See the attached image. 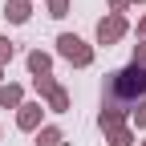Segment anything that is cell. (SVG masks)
Returning a JSON list of instances; mask_svg holds the SVG:
<instances>
[{"mask_svg":"<svg viewBox=\"0 0 146 146\" xmlns=\"http://www.w3.org/2000/svg\"><path fill=\"white\" fill-rule=\"evenodd\" d=\"M12 57H16V45L8 41V36H4V33H0V65H8Z\"/></svg>","mask_w":146,"mask_h":146,"instance_id":"15","label":"cell"},{"mask_svg":"<svg viewBox=\"0 0 146 146\" xmlns=\"http://www.w3.org/2000/svg\"><path fill=\"white\" fill-rule=\"evenodd\" d=\"M130 122V106H118V102H102V114H98V130H110V126H126Z\"/></svg>","mask_w":146,"mask_h":146,"instance_id":"5","label":"cell"},{"mask_svg":"<svg viewBox=\"0 0 146 146\" xmlns=\"http://www.w3.org/2000/svg\"><path fill=\"white\" fill-rule=\"evenodd\" d=\"M138 41H146V12L138 16Z\"/></svg>","mask_w":146,"mask_h":146,"instance_id":"18","label":"cell"},{"mask_svg":"<svg viewBox=\"0 0 146 146\" xmlns=\"http://www.w3.org/2000/svg\"><path fill=\"white\" fill-rule=\"evenodd\" d=\"M45 110H53V114H69V89H65V85H57V89L45 98Z\"/></svg>","mask_w":146,"mask_h":146,"instance_id":"11","label":"cell"},{"mask_svg":"<svg viewBox=\"0 0 146 146\" xmlns=\"http://www.w3.org/2000/svg\"><path fill=\"white\" fill-rule=\"evenodd\" d=\"M130 65H146V41H138V45H134V57H130Z\"/></svg>","mask_w":146,"mask_h":146,"instance_id":"17","label":"cell"},{"mask_svg":"<svg viewBox=\"0 0 146 146\" xmlns=\"http://www.w3.org/2000/svg\"><path fill=\"white\" fill-rule=\"evenodd\" d=\"M138 146H146V138H142V142H138Z\"/></svg>","mask_w":146,"mask_h":146,"instance_id":"21","label":"cell"},{"mask_svg":"<svg viewBox=\"0 0 146 146\" xmlns=\"http://www.w3.org/2000/svg\"><path fill=\"white\" fill-rule=\"evenodd\" d=\"M0 85H4V65H0Z\"/></svg>","mask_w":146,"mask_h":146,"instance_id":"19","label":"cell"},{"mask_svg":"<svg viewBox=\"0 0 146 146\" xmlns=\"http://www.w3.org/2000/svg\"><path fill=\"white\" fill-rule=\"evenodd\" d=\"M130 130H146V98L130 106Z\"/></svg>","mask_w":146,"mask_h":146,"instance_id":"14","label":"cell"},{"mask_svg":"<svg viewBox=\"0 0 146 146\" xmlns=\"http://www.w3.org/2000/svg\"><path fill=\"white\" fill-rule=\"evenodd\" d=\"M130 4H146V0H130Z\"/></svg>","mask_w":146,"mask_h":146,"instance_id":"20","label":"cell"},{"mask_svg":"<svg viewBox=\"0 0 146 146\" xmlns=\"http://www.w3.org/2000/svg\"><path fill=\"white\" fill-rule=\"evenodd\" d=\"M106 4H110L114 16H126V12H130V0H106Z\"/></svg>","mask_w":146,"mask_h":146,"instance_id":"16","label":"cell"},{"mask_svg":"<svg viewBox=\"0 0 146 146\" xmlns=\"http://www.w3.org/2000/svg\"><path fill=\"white\" fill-rule=\"evenodd\" d=\"M4 16H8V25H29L33 21V0H4Z\"/></svg>","mask_w":146,"mask_h":146,"instance_id":"6","label":"cell"},{"mask_svg":"<svg viewBox=\"0 0 146 146\" xmlns=\"http://www.w3.org/2000/svg\"><path fill=\"white\" fill-rule=\"evenodd\" d=\"M57 57L69 61L73 69H89L98 53H94V45H85L77 33H61V36H57Z\"/></svg>","mask_w":146,"mask_h":146,"instance_id":"2","label":"cell"},{"mask_svg":"<svg viewBox=\"0 0 146 146\" xmlns=\"http://www.w3.org/2000/svg\"><path fill=\"white\" fill-rule=\"evenodd\" d=\"M41 126H45V102H25L21 110H16V130L36 134Z\"/></svg>","mask_w":146,"mask_h":146,"instance_id":"4","label":"cell"},{"mask_svg":"<svg viewBox=\"0 0 146 146\" xmlns=\"http://www.w3.org/2000/svg\"><path fill=\"white\" fill-rule=\"evenodd\" d=\"M25 65H29L33 77H45V73H53V53H45V49H29Z\"/></svg>","mask_w":146,"mask_h":146,"instance_id":"7","label":"cell"},{"mask_svg":"<svg viewBox=\"0 0 146 146\" xmlns=\"http://www.w3.org/2000/svg\"><path fill=\"white\" fill-rule=\"evenodd\" d=\"M0 134H4V130H0Z\"/></svg>","mask_w":146,"mask_h":146,"instance_id":"22","label":"cell"},{"mask_svg":"<svg viewBox=\"0 0 146 146\" xmlns=\"http://www.w3.org/2000/svg\"><path fill=\"white\" fill-rule=\"evenodd\" d=\"M69 8H73V0H45V12L53 16V21H65Z\"/></svg>","mask_w":146,"mask_h":146,"instance_id":"13","label":"cell"},{"mask_svg":"<svg viewBox=\"0 0 146 146\" xmlns=\"http://www.w3.org/2000/svg\"><path fill=\"white\" fill-rule=\"evenodd\" d=\"M33 146H69V142H65V134L57 126H41V130L33 134Z\"/></svg>","mask_w":146,"mask_h":146,"instance_id":"10","label":"cell"},{"mask_svg":"<svg viewBox=\"0 0 146 146\" xmlns=\"http://www.w3.org/2000/svg\"><path fill=\"white\" fill-rule=\"evenodd\" d=\"M106 134V146H138V134L130 130V122L126 126H110V130H102Z\"/></svg>","mask_w":146,"mask_h":146,"instance_id":"9","label":"cell"},{"mask_svg":"<svg viewBox=\"0 0 146 146\" xmlns=\"http://www.w3.org/2000/svg\"><path fill=\"white\" fill-rule=\"evenodd\" d=\"M126 33H130V21L126 16H114V12H106L102 21H98V29H94V36H98V45H118V41H126Z\"/></svg>","mask_w":146,"mask_h":146,"instance_id":"3","label":"cell"},{"mask_svg":"<svg viewBox=\"0 0 146 146\" xmlns=\"http://www.w3.org/2000/svg\"><path fill=\"white\" fill-rule=\"evenodd\" d=\"M21 106H25V85L4 81L0 85V110H21Z\"/></svg>","mask_w":146,"mask_h":146,"instance_id":"8","label":"cell"},{"mask_svg":"<svg viewBox=\"0 0 146 146\" xmlns=\"http://www.w3.org/2000/svg\"><path fill=\"white\" fill-rule=\"evenodd\" d=\"M57 85H61V81L53 77V73H45V77H33V89H36V98H41V102H45V98H49Z\"/></svg>","mask_w":146,"mask_h":146,"instance_id":"12","label":"cell"},{"mask_svg":"<svg viewBox=\"0 0 146 146\" xmlns=\"http://www.w3.org/2000/svg\"><path fill=\"white\" fill-rule=\"evenodd\" d=\"M146 98V65H126V69H110L106 85H102V102H118V106H134Z\"/></svg>","mask_w":146,"mask_h":146,"instance_id":"1","label":"cell"}]
</instances>
